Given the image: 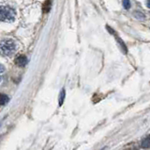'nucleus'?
<instances>
[{"label": "nucleus", "mask_w": 150, "mask_h": 150, "mask_svg": "<svg viewBox=\"0 0 150 150\" xmlns=\"http://www.w3.org/2000/svg\"><path fill=\"white\" fill-rule=\"evenodd\" d=\"M16 16V11L9 6H2L0 9V19L2 22H14Z\"/></svg>", "instance_id": "f257e3e1"}, {"label": "nucleus", "mask_w": 150, "mask_h": 150, "mask_svg": "<svg viewBox=\"0 0 150 150\" xmlns=\"http://www.w3.org/2000/svg\"><path fill=\"white\" fill-rule=\"evenodd\" d=\"M16 50V44L11 39L1 41V52L5 56H11Z\"/></svg>", "instance_id": "f03ea898"}, {"label": "nucleus", "mask_w": 150, "mask_h": 150, "mask_svg": "<svg viewBox=\"0 0 150 150\" xmlns=\"http://www.w3.org/2000/svg\"><path fill=\"white\" fill-rule=\"evenodd\" d=\"M27 62H28V60H27V58L25 57V55L18 56V57L16 58V60H15V63L20 67L25 66V65L27 64Z\"/></svg>", "instance_id": "7ed1b4c3"}, {"label": "nucleus", "mask_w": 150, "mask_h": 150, "mask_svg": "<svg viewBox=\"0 0 150 150\" xmlns=\"http://www.w3.org/2000/svg\"><path fill=\"white\" fill-rule=\"evenodd\" d=\"M52 5H53V0H46L42 5V11L44 13H48L51 10Z\"/></svg>", "instance_id": "20e7f679"}, {"label": "nucleus", "mask_w": 150, "mask_h": 150, "mask_svg": "<svg viewBox=\"0 0 150 150\" xmlns=\"http://www.w3.org/2000/svg\"><path fill=\"white\" fill-rule=\"evenodd\" d=\"M141 146L143 148H150V135L144 138L141 142Z\"/></svg>", "instance_id": "39448f33"}, {"label": "nucleus", "mask_w": 150, "mask_h": 150, "mask_svg": "<svg viewBox=\"0 0 150 150\" xmlns=\"http://www.w3.org/2000/svg\"><path fill=\"white\" fill-rule=\"evenodd\" d=\"M133 16H134V18H136V19L141 20V21L145 19V15L144 14L142 11H133Z\"/></svg>", "instance_id": "423d86ee"}, {"label": "nucleus", "mask_w": 150, "mask_h": 150, "mask_svg": "<svg viewBox=\"0 0 150 150\" xmlns=\"http://www.w3.org/2000/svg\"><path fill=\"white\" fill-rule=\"evenodd\" d=\"M8 96H7L6 95H1V99H0V104H1V106H4L6 105L7 103L8 102Z\"/></svg>", "instance_id": "0eeeda50"}, {"label": "nucleus", "mask_w": 150, "mask_h": 150, "mask_svg": "<svg viewBox=\"0 0 150 150\" xmlns=\"http://www.w3.org/2000/svg\"><path fill=\"white\" fill-rule=\"evenodd\" d=\"M64 99H65V89H62V91H61L59 95V106L63 104Z\"/></svg>", "instance_id": "6e6552de"}, {"label": "nucleus", "mask_w": 150, "mask_h": 150, "mask_svg": "<svg viewBox=\"0 0 150 150\" xmlns=\"http://www.w3.org/2000/svg\"><path fill=\"white\" fill-rule=\"evenodd\" d=\"M117 41H118V43H120V45H121V48H122V50H123V52L124 53H127L128 52V49H127V47H126V45H125V44H124V42L122 41L120 38H118V37H117Z\"/></svg>", "instance_id": "1a4fd4ad"}, {"label": "nucleus", "mask_w": 150, "mask_h": 150, "mask_svg": "<svg viewBox=\"0 0 150 150\" xmlns=\"http://www.w3.org/2000/svg\"><path fill=\"white\" fill-rule=\"evenodd\" d=\"M122 3H123V7L126 10H129L130 8V1L129 0H122Z\"/></svg>", "instance_id": "9d476101"}, {"label": "nucleus", "mask_w": 150, "mask_h": 150, "mask_svg": "<svg viewBox=\"0 0 150 150\" xmlns=\"http://www.w3.org/2000/svg\"><path fill=\"white\" fill-rule=\"evenodd\" d=\"M146 5H147V7L150 9V0H148V1H147V3H146Z\"/></svg>", "instance_id": "9b49d317"}, {"label": "nucleus", "mask_w": 150, "mask_h": 150, "mask_svg": "<svg viewBox=\"0 0 150 150\" xmlns=\"http://www.w3.org/2000/svg\"><path fill=\"white\" fill-rule=\"evenodd\" d=\"M3 72H4V66L1 65V73H3Z\"/></svg>", "instance_id": "f8f14e48"}]
</instances>
